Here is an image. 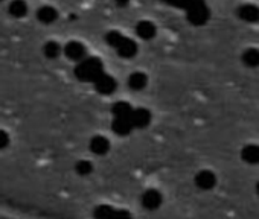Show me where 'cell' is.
<instances>
[{
  "label": "cell",
  "instance_id": "6da1fadb",
  "mask_svg": "<svg viewBox=\"0 0 259 219\" xmlns=\"http://www.w3.org/2000/svg\"><path fill=\"white\" fill-rule=\"evenodd\" d=\"M105 41L116 50L120 58H133L138 53V44L135 40L122 35L117 31H111L105 35Z\"/></svg>",
  "mask_w": 259,
  "mask_h": 219
},
{
  "label": "cell",
  "instance_id": "7a4b0ae2",
  "mask_svg": "<svg viewBox=\"0 0 259 219\" xmlns=\"http://www.w3.org/2000/svg\"><path fill=\"white\" fill-rule=\"evenodd\" d=\"M101 73H104V66H102V63H101L99 58L87 57L82 61L76 63L75 75L81 81H92V82H95V79Z\"/></svg>",
  "mask_w": 259,
  "mask_h": 219
},
{
  "label": "cell",
  "instance_id": "3957f363",
  "mask_svg": "<svg viewBox=\"0 0 259 219\" xmlns=\"http://www.w3.org/2000/svg\"><path fill=\"white\" fill-rule=\"evenodd\" d=\"M63 53H64V57L67 60H70L73 63H79V61H82L84 58L89 57L87 47L81 41H76V40H72V41L66 43L63 46Z\"/></svg>",
  "mask_w": 259,
  "mask_h": 219
},
{
  "label": "cell",
  "instance_id": "277c9868",
  "mask_svg": "<svg viewBox=\"0 0 259 219\" xmlns=\"http://www.w3.org/2000/svg\"><path fill=\"white\" fill-rule=\"evenodd\" d=\"M195 184L198 189L201 190H210L217 186V175L212 172V171H200L197 175H195Z\"/></svg>",
  "mask_w": 259,
  "mask_h": 219
},
{
  "label": "cell",
  "instance_id": "5b68a950",
  "mask_svg": "<svg viewBox=\"0 0 259 219\" xmlns=\"http://www.w3.org/2000/svg\"><path fill=\"white\" fill-rule=\"evenodd\" d=\"M95 87L99 93L108 94V93H113L116 90V81L113 76H110L108 73L104 72L95 79Z\"/></svg>",
  "mask_w": 259,
  "mask_h": 219
},
{
  "label": "cell",
  "instance_id": "8992f818",
  "mask_svg": "<svg viewBox=\"0 0 259 219\" xmlns=\"http://www.w3.org/2000/svg\"><path fill=\"white\" fill-rule=\"evenodd\" d=\"M238 17L245 23L259 22V8L253 4H245L238 8Z\"/></svg>",
  "mask_w": 259,
  "mask_h": 219
},
{
  "label": "cell",
  "instance_id": "52a82bcc",
  "mask_svg": "<svg viewBox=\"0 0 259 219\" xmlns=\"http://www.w3.org/2000/svg\"><path fill=\"white\" fill-rule=\"evenodd\" d=\"M37 20L43 25H52L58 20V11L51 5H43L37 10Z\"/></svg>",
  "mask_w": 259,
  "mask_h": 219
},
{
  "label": "cell",
  "instance_id": "ba28073f",
  "mask_svg": "<svg viewBox=\"0 0 259 219\" xmlns=\"http://www.w3.org/2000/svg\"><path fill=\"white\" fill-rule=\"evenodd\" d=\"M136 34L142 40H153L156 37V34H157V28L150 20H141L136 25Z\"/></svg>",
  "mask_w": 259,
  "mask_h": 219
},
{
  "label": "cell",
  "instance_id": "9c48e42d",
  "mask_svg": "<svg viewBox=\"0 0 259 219\" xmlns=\"http://www.w3.org/2000/svg\"><path fill=\"white\" fill-rule=\"evenodd\" d=\"M241 160L247 165H259V145H245L241 149Z\"/></svg>",
  "mask_w": 259,
  "mask_h": 219
},
{
  "label": "cell",
  "instance_id": "30bf717a",
  "mask_svg": "<svg viewBox=\"0 0 259 219\" xmlns=\"http://www.w3.org/2000/svg\"><path fill=\"white\" fill-rule=\"evenodd\" d=\"M29 7L25 0H11L10 5H8V13L11 17L14 19H23L28 16Z\"/></svg>",
  "mask_w": 259,
  "mask_h": 219
},
{
  "label": "cell",
  "instance_id": "8fae6325",
  "mask_svg": "<svg viewBox=\"0 0 259 219\" xmlns=\"http://www.w3.org/2000/svg\"><path fill=\"white\" fill-rule=\"evenodd\" d=\"M130 119H132L133 127H147L151 121V115L145 108H138V110H133L132 112Z\"/></svg>",
  "mask_w": 259,
  "mask_h": 219
},
{
  "label": "cell",
  "instance_id": "7c38bea8",
  "mask_svg": "<svg viewBox=\"0 0 259 219\" xmlns=\"http://www.w3.org/2000/svg\"><path fill=\"white\" fill-rule=\"evenodd\" d=\"M148 84V78L144 72H133L128 78V85L133 90H144Z\"/></svg>",
  "mask_w": 259,
  "mask_h": 219
},
{
  "label": "cell",
  "instance_id": "4fadbf2b",
  "mask_svg": "<svg viewBox=\"0 0 259 219\" xmlns=\"http://www.w3.org/2000/svg\"><path fill=\"white\" fill-rule=\"evenodd\" d=\"M244 66L250 67V69H254V67H259V49L256 47H248L242 57H241Z\"/></svg>",
  "mask_w": 259,
  "mask_h": 219
},
{
  "label": "cell",
  "instance_id": "5bb4252c",
  "mask_svg": "<svg viewBox=\"0 0 259 219\" xmlns=\"http://www.w3.org/2000/svg\"><path fill=\"white\" fill-rule=\"evenodd\" d=\"M43 53L46 58L49 60H57L63 55V46L58 43V41H48L45 46H43Z\"/></svg>",
  "mask_w": 259,
  "mask_h": 219
},
{
  "label": "cell",
  "instance_id": "9a60e30c",
  "mask_svg": "<svg viewBox=\"0 0 259 219\" xmlns=\"http://www.w3.org/2000/svg\"><path fill=\"white\" fill-rule=\"evenodd\" d=\"M90 148H92V151L96 152V154H105V152L108 151V148H110V143H108V140H107L105 137L96 136V137H93V140L90 142Z\"/></svg>",
  "mask_w": 259,
  "mask_h": 219
},
{
  "label": "cell",
  "instance_id": "2e32d148",
  "mask_svg": "<svg viewBox=\"0 0 259 219\" xmlns=\"http://www.w3.org/2000/svg\"><path fill=\"white\" fill-rule=\"evenodd\" d=\"M10 142V137L5 131H0V148H5Z\"/></svg>",
  "mask_w": 259,
  "mask_h": 219
},
{
  "label": "cell",
  "instance_id": "e0dca14e",
  "mask_svg": "<svg viewBox=\"0 0 259 219\" xmlns=\"http://www.w3.org/2000/svg\"><path fill=\"white\" fill-rule=\"evenodd\" d=\"M114 4H116L117 7H120V8H125V7L130 5V0H114Z\"/></svg>",
  "mask_w": 259,
  "mask_h": 219
},
{
  "label": "cell",
  "instance_id": "ac0fdd59",
  "mask_svg": "<svg viewBox=\"0 0 259 219\" xmlns=\"http://www.w3.org/2000/svg\"><path fill=\"white\" fill-rule=\"evenodd\" d=\"M256 193L259 195V180H257V183H256Z\"/></svg>",
  "mask_w": 259,
  "mask_h": 219
},
{
  "label": "cell",
  "instance_id": "d6986e66",
  "mask_svg": "<svg viewBox=\"0 0 259 219\" xmlns=\"http://www.w3.org/2000/svg\"><path fill=\"white\" fill-rule=\"evenodd\" d=\"M0 2H4V0H0Z\"/></svg>",
  "mask_w": 259,
  "mask_h": 219
}]
</instances>
